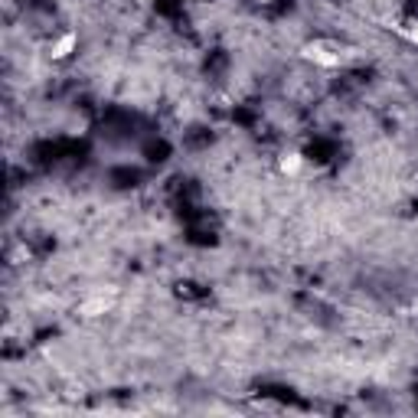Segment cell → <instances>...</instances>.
<instances>
[{
	"mask_svg": "<svg viewBox=\"0 0 418 418\" xmlns=\"http://www.w3.org/2000/svg\"><path fill=\"white\" fill-rule=\"evenodd\" d=\"M301 56H304L307 62H314V66H324V69H340V66H343V56H340V49L327 46V43H307V46L301 49Z\"/></svg>",
	"mask_w": 418,
	"mask_h": 418,
	"instance_id": "obj_1",
	"label": "cell"
},
{
	"mask_svg": "<svg viewBox=\"0 0 418 418\" xmlns=\"http://www.w3.org/2000/svg\"><path fill=\"white\" fill-rule=\"evenodd\" d=\"M76 43H79V36L72 33V30H66L62 36H56L53 46H49V56H53L56 62H62V59H69V56L76 53Z\"/></svg>",
	"mask_w": 418,
	"mask_h": 418,
	"instance_id": "obj_2",
	"label": "cell"
},
{
	"mask_svg": "<svg viewBox=\"0 0 418 418\" xmlns=\"http://www.w3.org/2000/svg\"><path fill=\"white\" fill-rule=\"evenodd\" d=\"M111 304H115V301H111V297H89V301H82L79 304V314L82 317H102V314H108L111 310Z\"/></svg>",
	"mask_w": 418,
	"mask_h": 418,
	"instance_id": "obj_3",
	"label": "cell"
},
{
	"mask_svg": "<svg viewBox=\"0 0 418 418\" xmlns=\"http://www.w3.org/2000/svg\"><path fill=\"white\" fill-rule=\"evenodd\" d=\"M278 170H281L284 176H297L304 170V157H301L297 150H284L281 157H278Z\"/></svg>",
	"mask_w": 418,
	"mask_h": 418,
	"instance_id": "obj_4",
	"label": "cell"
},
{
	"mask_svg": "<svg viewBox=\"0 0 418 418\" xmlns=\"http://www.w3.org/2000/svg\"><path fill=\"white\" fill-rule=\"evenodd\" d=\"M399 33H402L408 43H415L418 46V20H412V23H405V27H399Z\"/></svg>",
	"mask_w": 418,
	"mask_h": 418,
	"instance_id": "obj_5",
	"label": "cell"
}]
</instances>
